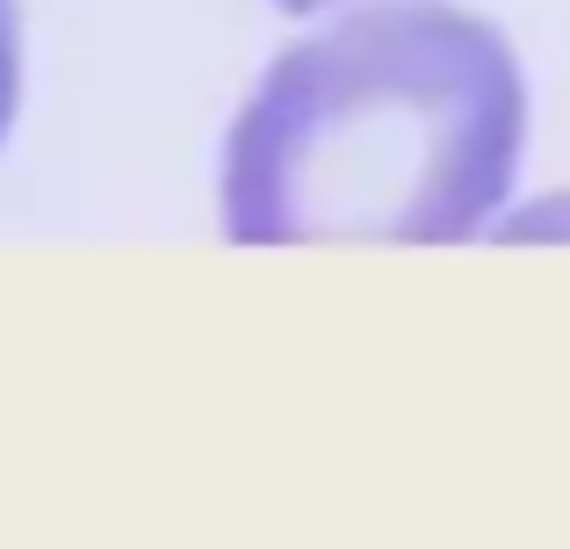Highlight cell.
Returning a JSON list of instances; mask_svg holds the SVG:
<instances>
[{"mask_svg":"<svg viewBox=\"0 0 570 549\" xmlns=\"http://www.w3.org/2000/svg\"><path fill=\"white\" fill-rule=\"evenodd\" d=\"M528 80L484 14L354 8L261 72L224 138L217 210L238 246H448L513 196Z\"/></svg>","mask_w":570,"mask_h":549,"instance_id":"1","label":"cell"},{"mask_svg":"<svg viewBox=\"0 0 570 549\" xmlns=\"http://www.w3.org/2000/svg\"><path fill=\"white\" fill-rule=\"evenodd\" d=\"M14 101H22V14L14 0H0V145H8Z\"/></svg>","mask_w":570,"mask_h":549,"instance_id":"2","label":"cell"},{"mask_svg":"<svg viewBox=\"0 0 570 549\" xmlns=\"http://www.w3.org/2000/svg\"><path fill=\"white\" fill-rule=\"evenodd\" d=\"M275 8H289V14H318V8H333V0H275Z\"/></svg>","mask_w":570,"mask_h":549,"instance_id":"3","label":"cell"}]
</instances>
